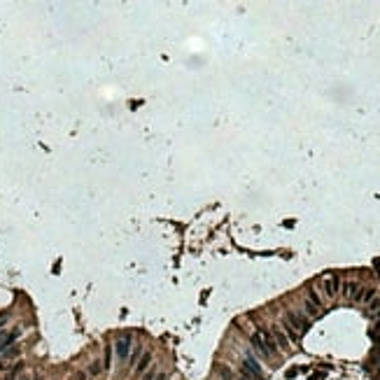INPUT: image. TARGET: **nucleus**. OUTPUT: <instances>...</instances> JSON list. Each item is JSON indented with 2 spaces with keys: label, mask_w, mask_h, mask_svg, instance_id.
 Here are the masks:
<instances>
[{
  "label": "nucleus",
  "mask_w": 380,
  "mask_h": 380,
  "mask_svg": "<svg viewBox=\"0 0 380 380\" xmlns=\"http://www.w3.org/2000/svg\"><path fill=\"white\" fill-rule=\"evenodd\" d=\"M21 369H24V364L17 362V366H14V369H12L7 375H5V380H17V378H19V373H21Z\"/></svg>",
  "instance_id": "obj_15"
},
{
  "label": "nucleus",
  "mask_w": 380,
  "mask_h": 380,
  "mask_svg": "<svg viewBox=\"0 0 380 380\" xmlns=\"http://www.w3.org/2000/svg\"><path fill=\"white\" fill-rule=\"evenodd\" d=\"M252 347H254V350L261 354L264 359H271V352L266 350V345H264V341H261V336H259V334H254V336H252Z\"/></svg>",
  "instance_id": "obj_11"
},
{
  "label": "nucleus",
  "mask_w": 380,
  "mask_h": 380,
  "mask_svg": "<svg viewBox=\"0 0 380 380\" xmlns=\"http://www.w3.org/2000/svg\"><path fill=\"white\" fill-rule=\"evenodd\" d=\"M308 301L312 303V306H317V308H322V299L317 296V292L315 289H308Z\"/></svg>",
  "instance_id": "obj_16"
},
{
  "label": "nucleus",
  "mask_w": 380,
  "mask_h": 380,
  "mask_svg": "<svg viewBox=\"0 0 380 380\" xmlns=\"http://www.w3.org/2000/svg\"><path fill=\"white\" fill-rule=\"evenodd\" d=\"M373 299H375V289H373V287H362V289H359V294L354 296V301H357V303H371Z\"/></svg>",
  "instance_id": "obj_7"
},
{
  "label": "nucleus",
  "mask_w": 380,
  "mask_h": 380,
  "mask_svg": "<svg viewBox=\"0 0 380 380\" xmlns=\"http://www.w3.org/2000/svg\"><path fill=\"white\" fill-rule=\"evenodd\" d=\"M19 354H21V347H19V345H12L9 350H5V352H2V369H7L9 362H12V359H17Z\"/></svg>",
  "instance_id": "obj_10"
},
{
  "label": "nucleus",
  "mask_w": 380,
  "mask_h": 380,
  "mask_svg": "<svg viewBox=\"0 0 380 380\" xmlns=\"http://www.w3.org/2000/svg\"><path fill=\"white\" fill-rule=\"evenodd\" d=\"M154 380H166V375H163V373H156V378Z\"/></svg>",
  "instance_id": "obj_22"
},
{
  "label": "nucleus",
  "mask_w": 380,
  "mask_h": 380,
  "mask_svg": "<svg viewBox=\"0 0 380 380\" xmlns=\"http://www.w3.org/2000/svg\"><path fill=\"white\" fill-rule=\"evenodd\" d=\"M17 336H19V329H14V331H2V334H0V352L14 343Z\"/></svg>",
  "instance_id": "obj_9"
},
{
  "label": "nucleus",
  "mask_w": 380,
  "mask_h": 380,
  "mask_svg": "<svg viewBox=\"0 0 380 380\" xmlns=\"http://www.w3.org/2000/svg\"><path fill=\"white\" fill-rule=\"evenodd\" d=\"M89 371H91V373H100V364L96 362V364H93V366H91V369H89Z\"/></svg>",
  "instance_id": "obj_18"
},
{
  "label": "nucleus",
  "mask_w": 380,
  "mask_h": 380,
  "mask_svg": "<svg viewBox=\"0 0 380 380\" xmlns=\"http://www.w3.org/2000/svg\"><path fill=\"white\" fill-rule=\"evenodd\" d=\"M240 369H245V371H247L254 380H264V371H261L259 362H256L254 357H250V354L245 357V359H243V366H240Z\"/></svg>",
  "instance_id": "obj_3"
},
{
  "label": "nucleus",
  "mask_w": 380,
  "mask_h": 380,
  "mask_svg": "<svg viewBox=\"0 0 380 380\" xmlns=\"http://www.w3.org/2000/svg\"><path fill=\"white\" fill-rule=\"evenodd\" d=\"M219 375H221V380H236V375H233V371H231L229 366H224V364H219Z\"/></svg>",
  "instance_id": "obj_14"
},
{
  "label": "nucleus",
  "mask_w": 380,
  "mask_h": 380,
  "mask_svg": "<svg viewBox=\"0 0 380 380\" xmlns=\"http://www.w3.org/2000/svg\"><path fill=\"white\" fill-rule=\"evenodd\" d=\"M256 334H259V336H261V341H264V345H266V350H268V352H271V357H275V354H278V345H275V341H273V336H271V334H268V331H264V329H259V331H256Z\"/></svg>",
  "instance_id": "obj_6"
},
{
  "label": "nucleus",
  "mask_w": 380,
  "mask_h": 380,
  "mask_svg": "<svg viewBox=\"0 0 380 380\" xmlns=\"http://www.w3.org/2000/svg\"><path fill=\"white\" fill-rule=\"evenodd\" d=\"M369 312H371V317H380V296H375L369 303Z\"/></svg>",
  "instance_id": "obj_13"
},
{
  "label": "nucleus",
  "mask_w": 380,
  "mask_h": 380,
  "mask_svg": "<svg viewBox=\"0 0 380 380\" xmlns=\"http://www.w3.org/2000/svg\"><path fill=\"white\" fill-rule=\"evenodd\" d=\"M115 352H117V359H121V362H124L126 357L131 354V336H121V338H117V343H115Z\"/></svg>",
  "instance_id": "obj_4"
},
{
  "label": "nucleus",
  "mask_w": 380,
  "mask_h": 380,
  "mask_svg": "<svg viewBox=\"0 0 380 380\" xmlns=\"http://www.w3.org/2000/svg\"><path fill=\"white\" fill-rule=\"evenodd\" d=\"M271 336H273L275 345L280 347V350H289V338H287V334H284L280 327H273V331H271Z\"/></svg>",
  "instance_id": "obj_5"
},
{
  "label": "nucleus",
  "mask_w": 380,
  "mask_h": 380,
  "mask_svg": "<svg viewBox=\"0 0 380 380\" xmlns=\"http://www.w3.org/2000/svg\"><path fill=\"white\" fill-rule=\"evenodd\" d=\"M84 378H86L84 373H77V375H75V378H72V380H84Z\"/></svg>",
  "instance_id": "obj_21"
},
{
  "label": "nucleus",
  "mask_w": 380,
  "mask_h": 380,
  "mask_svg": "<svg viewBox=\"0 0 380 380\" xmlns=\"http://www.w3.org/2000/svg\"><path fill=\"white\" fill-rule=\"evenodd\" d=\"M322 289L327 294L329 299H334L338 292H341V280H338V275H324L322 278Z\"/></svg>",
  "instance_id": "obj_2"
},
{
  "label": "nucleus",
  "mask_w": 380,
  "mask_h": 380,
  "mask_svg": "<svg viewBox=\"0 0 380 380\" xmlns=\"http://www.w3.org/2000/svg\"><path fill=\"white\" fill-rule=\"evenodd\" d=\"M284 324L287 327H292L296 334H306L308 331V327H310V322H308V317L306 315H301V312H287L284 315Z\"/></svg>",
  "instance_id": "obj_1"
},
{
  "label": "nucleus",
  "mask_w": 380,
  "mask_h": 380,
  "mask_svg": "<svg viewBox=\"0 0 380 380\" xmlns=\"http://www.w3.org/2000/svg\"><path fill=\"white\" fill-rule=\"evenodd\" d=\"M149 364H152V352H145V354H142V359L138 362V366H135V369H138V373L147 371V369H149Z\"/></svg>",
  "instance_id": "obj_12"
},
{
  "label": "nucleus",
  "mask_w": 380,
  "mask_h": 380,
  "mask_svg": "<svg viewBox=\"0 0 380 380\" xmlns=\"http://www.w3.org/2000/svg\"><path fill=\"white\" fill-rule=\"evenodd\" d=\"M341 289H343V296H345V299L354 301V296L359 294V289H362V287H359L357 282H352V280H350V282H343V284H341Z\"/></svg>",
  "instance_id": "obj_8"
},
{
  "label": "nucleus",
  "mask_w": 380,
  "mask_h": 380,
  "mask_svg": "<svg viewBox=\"0 0 380 380\" xmlns=\"http://www.w3.org/2000/svg\"><path fill=\"white\" fill-rule=\"evenodd\" d=\"M5 319H7V315L2 312V315H0V329H2V324H5Z\"/></svg>",
  "instance_id": "obj_20"
},
{
  "label": "nucleus",
  "mask_w": 380,
  "mask_h": 380,
  "mask_svg": "<svg viewBox=\"0 0 380 380\" xmlns=\"http://www.w3.org/2000/svg\"><path fill=\"white\" fill-rule=\"evenodd\" d=\"M154 378H156V373H147V375H145L142 380H154Z\"/></svg>",
  "instance_id": "obj_19"
},
{
  "label": "nucleus",
  "mask_w": 380,
  "mask_h": 380,
  "mask_svg": "<svg viewBox=\"0 0 380 380\" xmlns=\"http://www.w3.org/2000/svg\"><path fill=\"white\" fill-rule=\"evenodd\" d=\"M306 312H308L310 317H317V315H319V308H317V306H312L310 301H306Z\"/></svg>",
  "instance_id": "obj_17"
}]
</instances>
